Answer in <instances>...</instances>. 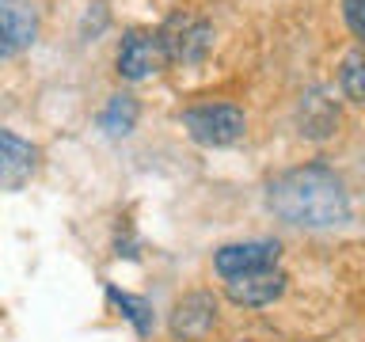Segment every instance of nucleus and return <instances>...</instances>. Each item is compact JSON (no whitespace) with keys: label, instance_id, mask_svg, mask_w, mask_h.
Listing matches in <instances>:
<instances>
[{"label":"nucleus","instance_id":"obj_1","mask_svg":"<svg viewBox=\"0 0 365 342\" xmlns=\"http://www.w3.org/2000/svg\"><path fill=\"white\" fill-rule=\"evenodd\" d=\"M267 205L285 224H297V228H331L350 217L346 187L324 164L293 167V171H282L278 179H270Z\"/></svg>","mask_w":365,"mask_h":342},{"label":"nucleus","instance_id":"obj_5","mask_svg":"<svg viewBox=\"0 0 365 342\" xmlns=\"http://www.w3.org/2000/svg\"><path fill=\"white\" fill-rule=\"evenodd\" d=\"M278 255H282L278 239H247V244H225L213 255V266L228 281V278H240V274H251V270L278 266Z\"/></svg>","mask_w":365,"mask_h":342},{"label":"nucleus","instance_id":"obj_3","mask_svg":"<svg viewBox=\"0 0 365 342\" xmlns=\"http://www.w3.org/2000/svg\"><path fill=\"white\" fill-rule=\"evenodd\" d=\"M164 46H168V57L171 61H182V65H194L210 53L213 46V27L205 23L202 16L194 11H175L168 23H164Z\"/></svg>","mask_w":365,"mask_h":342},{"label":"nucleus","instance_id":"obj_2","mask_svg":"<svg viewBox=\"0 0 365 342\" xmlns=\"http://www.w3.org/2000/svg\"><path fill=\"white\" fill-rule=\"evenodd\" d=\"M182 125L198 145L221 148V145H236L247 130L244 110L232 107V103H205V107H190L182 110Z\"/></svg>","mask_w":365,"mask_h":342},{"label":"nucleus","instance_id":"obj_9","mask_svg":"<svg viewBox=\"0 0 365 342\" xmlns=\"http://www.w3.org/2000/svg\"><path fill=\"white\" fill-rule=\"evenodd\" d=\"M297 125H301L304 137H312V141H324L339 130V107L335 99H327L324 91H308L301 99V107H297Z\"/></svg>","mask_w":365,"mask_h":342},{"label":"nucleus","instance_id":"obj_8","mask_svg":"<svg viewBox=\"0 0 365 342\" xmlns=\"http://www.w3.org/2000/svg\"><path fill=\"white\" fill-rule=\"evenodd\" d=\"M34 145L16 137L11 130L0 133V182H4V190H19L23 182L34 175Z\"/></svg>","mask_w":365,"mask_h":342},{"label":"nucleus","instance_id":"obj_10","mask_svg":"<svg viewBox=\"0 0 365 342\" xmlns=\"http://www.w3.org/2000/svg\"><path fill=\"white\" fill-rule=\"evenodd\" d=\"M0 23H4V42H0V53L4 57H16L23 46H31L34 31H38V19H34L31 4H23V0H4Z\"/></svg>","mask_w":365,"mask_h":342},{"label":"nucleus","instance_id":"obj_13","mask_svg":"<svg viewBox=\"0 0 365 342\" xmlns=\"http://www.w3.org/2000/svg\"><path fill=\"white\" fill-rule=\"evenodd\" d=\"M107 296L122 308L125 319H133L137 335H148V331H153V304H148V301H141V296H130V293H122V289H114V285L107 289Z\"/></svg>","mask_w":365,"mask_h":342},{"label":"nucleus","instance_id":"obj_11","mask_svg":"<svg viewBox=\"0 0 365 342\" xmlns=\"http://www.w3.org/2000/svg\"><path fill=\"white\" fill-rule=\"evenodd\" d=\"M99 125L110 137H125L137 125V99L133 95H110L107 110L99 114Z\"/></svg>","mask_w":365,"mask_h":342},{"label":"nucleus","instance_id":"obj_6","mask_svg":"<svg viewBox=\"0 0 365 342\" xmlns=\"http://www.w3.org/2000/svg\"><path fill=\"white\" fill-rule=\"evenodd\" d=\"M285 274L278 266H267V270H251V274H240V278H228L225 281V293L232 304H244V308H262L270 301H278L285 293Z\"/></svg>","mask_w":365,"mask_h":342},{"label":"nucleus","instance_id":"obj_14","mask_svg":"<svg viewBox=\"0 0 365 342\" xmlns=\"http://www.w3.org/2000/svg\"><path fill=\"white\" fill-rule=\"evenodd\" d=\"M342 19L354 31V38L365 42V0H342Z\"/></svg>","mask_w":365,"mask_h":342},{"label":"nucleus","instance_id":"obj_7","mask_svg":"<svg viewBox=\"0 0 365 342\" xmlns=\"http://www.w3.org/2000/svg\"><path fill=\"white\" fill-rule=\"evenodd\" d=\"M217 323V304L210 293H190L182 296L171 312V335L182 342H205V335Z\"/></svg>","mask_w":365,"mask_h":342},{"label":"nucleus","instance_id":"obj_12","mask_svg":"<svg viewBox=\"0 0 365 342\" xmlns=\"http://www.w3.org/2000/svg\"><path fill=\"white\" fill-rule=\"evenodd\" d=\"M339 84H342V95L350 103H365V50H354L342 57Z\"/></svg>","mask_w":365,"mask_h":342},{"label":"nucleus","instance_id":"obj_4","mask_svg":"<svg viewBox=\"0 0 365 342\" xmlns=\"http://www.w3.org/2000/svg\"><path fill=\"white\" fill-rule=\"evenodd\" d=\"M168 61L171 57H168V46L160 31H130L118 46V73L125 80H145V76L160 73Z\"/></svg>","mask_w":365,"mask_h":342}]
</instances>
